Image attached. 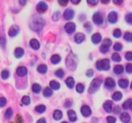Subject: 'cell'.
<instances>
[{"instance_id":"cell-1","label":"cell","mask_w":132,"mask_h":123,"mask_svg":"<svg viewBox=\"0 0 132 123\" xmlns=\"http://www.w3.org/2000/svg\"><path fill=\"white\" fill-rule=\"evenodd\" d=\"M30 28L36 32V33H39L41 31V29L43 28L44 26V20L43 18H41V16H33L30 20Z\"/></svg>"},{"instance_id":"cell-2","label":"cell","mask_w":132,"mask_h":123,"mask_svg":"<svg viewBox=\"0 0 132 123\" xmlns=\"http://www.w3.org/2000/svg\"><path fill=\"white\" fill-rule=\"evenodd\" d=\"M65 64H66V67L73 71L76 69V66H77V58L76 56L73 54V53H70L67 57H66V60H65Z\"/></svg>"},{"instance_id":"cell-3","label":"cell","mask_w":132,"mask_h":123,"mask_svg":"<svg viewBox=\"0 0 132 123\" xmlns=\"http://www.w3.org/2000/svg\"><path fill=\"white\" fill-rule=\"evenodd\" d=\"M96 68L98 70H109L110 63L108 59H101L96 62Z\"/></svg>"},{"instance_id":"cell-4","label":"cell","mask_w":132,"mask_h":123,"mask_svg":"<svg viewBox=\"0 0 132 123\" xmlns=\"http://www.w3.org/2000/svg\"><path fill=\"white\" fill-rule=\"evenodd\" d=\"M101 84H102V80L100 78H95L92 81V83H91V85L89 87V93H95L99 89Z\"/></svg>"},{"instance_id":"cell-5","label":"cell","mask_w":132,"mask_h":123,"mask_svg":"<svg viewBox=\"0 0 132 123\" xmlns=\"http://www.w3.org/2000/svg\"><path fill=\"white\" fill-rule=\"evenodd\" d=\"M111 45V40L109 38H105L103 41H102V44L100 47V52L102 54H106L108 51H109V48Z\"/></svg>"},{"instance_id":"cell-6","label":"cell","mask_w":132,"mask_h":123,"mask_svg":"<svg viewBox=\"0 0 132 123\" xmlns=\"http://www.w3.org/2000/svg\"><path fill=\"white\" fill-rule=\"evenodd\" d=\"M92 20H93V22H94V24H96V25H102L103 24V17H102V14L99 12V11H97V12H95L94 14H93V18H92Z\"/></svg>"},{"instance_id":"cell-7","label":"cell","mask_w":132,"mask_h":123,"mask_svg":"<svg viewBox=\"0 0 132 123\" xmlns=\"http://www.w3.org/2000/svg\"><path fill=\"white\" fill-rule=\"evenodd\" d=\"M36 10H37L39 13H43L44 11L47 10V4H46L44 1H39V2L36 4Z\"/></svg>"},{"instance_id":"cell-8","label":"cell","mask_w":132,"mask_h":123,"mask_svg":"<svg viewBox=\"0 0 132 123\" xmlns=\"http://www.w3.org/2000/svg\"><path fill=\"white\" fill-rule=\"evenodd\" d=\"M118 19H119V17L116 11H110L107 16V21L109 24H116L118 22Z\"/></svg>"},{"instance_id":"cell-9","label":"cell","mask_w":132,"mask_h":123,"mask_svg":"<svg viewBox=\"0 0 132 123\" xmlns=\"http://www.w3.org/2000/svg\"><path fill=\"white\" fill-rule=\"evenodd\" d=\"M63 17H64V19H65L66 21H70V20H72L73 17H74V10L71 9V8H67V9H65V11H64V13H63Z\"/></svg>"},{"instance_id":"cell-10","label":"cell","mask_w":132,"mask_h":123,"mask_svg":"<svg viewBox=\"0 0 132 123\" xmlns=\"http://www.w3.org/2000/svg\"><path fill=\"white\" fill-rule=\"evenodd\" d=\"M75 28H76V26H75V24L72 23V22H69V23L65 24V26H64V29H65V31H66L68 34H72V33L75 31Z\"/></svg>"},{"instance_id":"cell-11","label":"cell","mask_w":132,"mask_h":123,"mask_svg":"<svg viewBox=\"0 0 132 123\" xmlns=\"http://www.w3.org/2000/svg\"><path fill=\"white\" fill-rule=\"evenodd\" d=\"M19 32H20V27L16 26V25H12V26L8 29V35H9L10 37L16 36V35L19 34Z\"/></svg>"},{"instance_id":"cell-12","label":"cell","mask_w":132,"mask_h":123,"mask_svg":"<svg viewBox=\"0 0 132 123\" xmlns=\"http://www.w3.org/2000/svg\"><path fill=\"white\" fill-rule=\"evenodd\" d=\"M104 86L106 89H113L116 86V82L112 78H106L104 81Z\"/></svg>"},{"instance_id":"cell-13","label":"cell","mask_w":132,"mask_h":123,"mask_svg":"<svg viewBox=\"0 0 132 123\" xmlns=\"http://www.w3.org/2000/svg\"><path fill=\"white\" fill-rule=\"evenodd\" d=\"M80 113H81V115H82L84 117H89V116H91L92 111H91V109H90L89 105L84 104V105H81V107H80Z\"/></svg>"},{"instance_id":"cell-14","label":"cell","mask_w":132,"mask_h":123,"mask_svg":"<svg viewBox=\"0 0 132 123\" xmlns=\"http://www.w3.org/2000/svg\"><path fill=\"white\" fill-rule=\"evenodd\" d=\"M29 47H30L32 50L37 51V50L40 48V43H39V41H38L36 38H32V39L29 41Z\"/></svg>"},{"instance_id":"cell-15","label":"cell","mask_w":132,"mask_h":123,"mask_svg":"<svg viewBox=\"0 0 132 123\" xmlns=\"http://www.w3.org/2000/svg\"><path fill=\"white\" fill-rule=\"evenodd\" d=\"M91 40H92V42L94 44H98L99 42L102 41V36H101L100 33H94L92 35V37H91Z\"/></svg>"},{"instance_id":"cell-16","label":"cell","mask_w":132,"mask_h":123,"mask_svg":"<svg viewBox=\"0 0 132 123\" xmlns=\"http://www.w3.org/2000/svg\"><path fill=\"white\" fill-rule=\"evenodd\" d=\"M15 73H16L18 76H25V75H27L28 70H27V68L25 66H20V67L16 68Z\"/></svg>"},{"instance_id":"cell-17","label":"cell","mask_w":132,"mask_h":123,"mask_svg":"<svg viewBox=\"0 0 132 123\" xmlns=\"http://www.w3.org/2000/svg\"><path fill=\"white\" fill-rule=\"evenodd\" d=\"M85 39H86V35H85L84 33L78 32V33H76V34L74 35V41H75L76 43H81Z\"/></svg>"},{"instance_id":"cell-18","label":"cell","mask_w":132,"mask_h":123,"mask_svg":"<svg viewBox=\"0 0 132 123\" xmlns=\"http://www.w3.org/2000/svg\"><path fill=\"white\" fill-rule=\"evenodd\" d=\"M103 109L105 112L107 113H110L112 111V101L111 100H106L104 103H103Z\"/></svg>"},{"instance_id":"cell-19","label":"cell","mask_w":132,"mask_h":123,"mask_svg":"<svg viewBox=\"0 0 132 123\" xmlns=\"http://www.w3.org/2000/svg\"><path fill=\"white\" fill-rule=\"evenodd\" d=\"M67 115H68V118H69V121L70 122H75L76 121V113L74 112V111H72V110H69L68 112H67Z\"/></svg>"},{"instance_id":"cell-20","label":"cell","mask_w":132,"mask_h":123,"mask_svg":"<svg viewBox=\"0 0 132 123\" xmlns=\"http://www.w3.org/2000/svg\"><path fill=\"white\" fill-rule=\"evenodd\" d=\"M13 54H14V57H15V58L20 59V58H22V57L24 56V50H23L22 48H15Z\"/></svg>"},{"instance_id":"cell-21","label":"cell","mask_w":132,"mask_h":123,"mask_svg":"<svg viewBox=\"0 0 132 123\" xmlns=\"http://www.w3.org/2000/svg\"><path fill=\"white\" fill-rule=\"evenodd\" d=\"M62 117H63V113H62L60 110H56V111L54 112V114H53V118H54L55 121H59V120H61Z\"/></svg>"},{"instance_id":"cell-22","label":"cell","mask_w":132,"mask_h":123,"mask_svg":"<svg viewBox=\"0 0 132 123\" xmlns=\"http://www.w3.org/2000/svg\"><path fill=\"white\" fill-rule=\"evenodd\" d=\"M65 84H66V86H67L69 89L73 88V87H74V79H73L72 76H68V78L66 79V81H65Z\"/></svg>"},{"instance_id":"cell-23","label":"cell","mask_w":132,"mask_h":123,"mask_svg":"<svg viewBox=\"0 0 132 123\" xmlns=\"http://www.w3.org/2000/svg\"><path fill=\"white\" fill-rule=\"evenodd\" d=\"M51 62H52L53 64H58V63H60V62H61V56L58 55V54L53 55V56L51 57Z\"/></svg>"},{"instance_id":"cell-24","label":"cell","mask_w":132,"mask_h":123,"mask_svg":"<svg viewBox=\"0 0 132 123\" xmlns=\"http://www.w3.org/2000/svg\"><path fill=\"white\" fill-rule=\"evenodd\" d=\"M118 84H119V86H120L122 89H126V88L128 87V85H129V82H128V80H126V79H121V80H119Z\"/></svg>"},{"instance_id":"cell-25","label":"cell","mask_w":132,"mask_h":123,"mask_svg":"<svg viewBox=\"0 0 132 123\" xmlns=\"http://www.w3.org/2000/svg\"><path fill=\"white\" fill-rule=\"evenodd\" d=\"M120 118H121V121H122L123 123H128V122L130 121V119H131L128 113H122Z\"/></svg>"},{"instance_id":"cell-26","label":"cell","mask_w":132,"mask_h":123,"mask_svg":"<svg viewBox=\"0 0 132 123\" xmlns=\"http://www.w3.org/2000/svg\"><path fill=\"white\" fill-rule=\"evenodd\" d=\"M37 71L41 74H44L47 71V66L45 64H40V65L37 66Z\"/></svg>"},{"instance_id":"cell-27","label":"cell","mask_w":132,"mask_h":123,"mask_svg":"<svg viewBox=\"0 0 132 123\" xmlns=\"http://www.w3.org/2000/svg\"><path fill=\"white\" fill-rule=\"evenodd\" d=\"M31 88H32V91H33L34 93H36V94H38V93L41 92V86H40L39 84H37V83H34Z\"/></svg>"},{"instance_id":"cell-28","label":"cell","mask_w":132,"mask_h":123,"mask_svg":"<svg viewBox=\"0 0 132 123\" xmlns=\"http://www.w3.org/2000/svg\"><path fill=\"white\" fill-rule=\"evenodd\" d=\"M42 94H43L44 97H51V96L53 95V89H52L51 87H46V88L43 90Z\"/></svg>"},{"instance_id":"cell-29","label":"cell","mask_w":132,"mask_h":123,"mask_svg":"<svg viewBox=\"0 0 132 123\" xmlns=\"http://www.w3.org/2000/svg\"><path fill=\"white\" fill-rule=\"evenodd\" d=\"M122 97H123V94H122L120 91H116V92H113V94H112V96H111V98H112L113 100H116V101L121 100Z\"/></svg>"},{"instance_id":"cell-30","label":"cell","mask_w":132,"mask_h":123,"mask_svg":"<svg viewBox=\"0 0 132 123\" xmlns=\"http://www.w3.org/2000/svg\"><path fill=\"white\" fill-rule=\"evenodd\" d=\"M123 71H124L123 65H116L114 68H113V72H114L116 74H122Z\"/></svg>"},{"instance_id":"cell-31","label":"cell","mask_w":132,"mask_h":123,"mask_svg":"<svg viewBox=\"0 0 132 123\" xmlns=\"http://www.w3.org/2000/svg\"><path fill=\"white\" fill-rule=\"evenodd\" d=\"M50 87L53 90H59L60 89V83L59 82H56V81H51L50 82Z\"/></svg>"},{"instance_id":"cell-32","label":"cell","mask_w":132,"mask_h":123,"mask_svg":"<svg viewBox=\"0 0 132 123\" xmlns=\"http://www.w3.org/2000/svg\"><path fill=\"white\" fill-rule=\"evenodd\" d=\"M35 112L38 114H42L45 112V105L44 104H38L37 106H35Z\"/></svg>"},{"instance_id":"cell-33","label":"cell","mask_w":132,"mask_h":123,"mask_svg":"<svg viewBox=\"0 0 132 123\" xmlns=\"http://www.w3.org/2000/svg\"><path fill=\"white\" fill-rule=\"evenodd\" d=\"M0 76L2 80H7L9 78V70L8 69H3L0 73Z\"/></svg>"},{"instance_id":"cell-34","label":"cell","mask_w":132,"mask_h":123,"mask_svg":"<svg viewBox=\"0 0 132 123\" xmlns=\"http://www.w3.org/2000/svg\"><path fill=\"white\" fill-rule=\"evenodd\" d=\"M12 115H13L12 109H11V107H8V109L5 111V113H4V118H5V119H10V118L12 117Z\"/></svg>"},{"instance_id":"cell-35","label":"cell","mask_w":132,"mask_h":123,"mask_svg":"<svg viewBox=\"0 0 132 123\" xmlns=\"http://www.w3.org/2000/svg\"><path fill=\"white\" fill-rule=\"evenodd\" d=\"M64 70L63 69H61V68H59V69H57L56 71H55V75L58 78V79H62V78H64Z\"/></svg>"},{"instance_id":"cell-36","label":"cell","mask_w":132,"mask_h":123,"mask_svg":"<svg viewBox=\"0 0 132 123\" xmlns=\"http://www.w3.org/2000/svg\"><path fill=\"white\" fill-rule=\"evenodd\" d=\"M131 102H132V98H129V99H127L124 103H123V105H122V107L124 109V110H128V109H130V105H131Z\"/></svg>"},{"instance_id":"cell-37","label":"cell","mask_w":132,"mask_h":123,"mask_svg":"<svg viewBox=\"0 0 132 123\" xmlns=\"http://www.w3.org/2000/svg\"><path fill=\"white\" fill-rule=\"evenodd\" d=\"M75 89H76V92H77V93H82V92H84V90H85V85H84V84H81V83H79V84H77V85H76Z\"/></svg>"},{"instance_id":"cell-38","label":"cell","mask_w":132,"mask_h":123,"mask_svg":"<svg viewBox=\"0 0 132 123\" xmlns=\"http://www.w3.org/2000/svg\"><path fill=\"white\" fill-rule=\"evenodd\" d=\"M124 39L129 42H132V32H126L124 34Z\"/></svg>"},{"instance_id":"cell-39","label":"cell","mask_w":132,"mask_h":123,"mask_svg":"<svg viewBox=\"0 0 132 123\" xmlns=\"http://www.w3.org/2000/svg\"><path fill=\"white\" fill-rule=\"evenodd\" d=\"M111 60L114 61V62H120L121 61V56L118 54V53H113L111 55Z\"/></svg>"},{"instance_id":"cell-40","label":"cell","mask_w":132,"mask_h":123,"mask_svg":"<svg viewBox=\"0 0 132 123\" xmlns=\"http://www.w3.org/2000/svg\"><path fill=\"white\" fill-rule=\"evenodd\" d=\"M125 20H126V22H127L128 24L132 25V12H128V13L126 14V17H125Z\"/></svg>"},{"instance_id":"cell-41","label":"cell","mask_w":132,"mask_h":123,"mask_svg":"<svg viewBox=\"0 0 132 123\" xmlns=\"http://www.w3.org/2000/svg\"><path fill=\"white\" fill-rule=\"evenodd\" d=\"M112 35H113V37H116V38L121 37V35H122V31H121V29H114Z\"/></svg>"},{"instance_id":"cell-42","label":"cell","mask_w":132,"mask_h":123,"mask_svg":"<svg viewBox=\"0 0 132 123\" xmlns=\"http://www.w3.org/2000/svg\"><path fill=\"white\" fill-rule=\"evenodd\" d=\"M22 103L25 105H29L30 104V97L29 96H23L22 98Z\"/></svg>"},{"instance_id":"cell-43","label":"cell","mask_w":132,"mask_h":123,"mask_svg":"<svg viewBox=\"0 0 132 123\" xmlns=\"http://www.w3.org/2000/svg\"><path fill=\"white\" fill-rule=\"evenodd\" d=\"M5 43H6V40H5L4 36L2 35V33H0V45L2 49H5Z\"/></svg>"},{"instance_id":"cell-44","label":"cell","mask_w":132,"mask_h":123,"mask_svg":"<svg viewBox=\"0 0 132 123\" xmlns=\"http://www.w3.org/2000/svg\"><path fill=\"white\" fill-rule=\"evenodd\" d=\"M122 49H123V44H122V43L117 42V43L113 44V50H114V51L119 52V51H122Z\"/></svg>"},{"instance_id":"cell-45","label":"cell","mask_w":132,"mask_h":123,"mask_svg":"<svg viewBox=\"0 0 132 123\" xmlns=\"http://www.w3.org/2000/svg\"><path fill=\"white\" fill-rule=\"evenodd\" d=\"M125 70L127 73H132V64L131 63H127L125 66Z\"/></svg>"},{"instance_id":"cell-46","label":"cell","mask_w":132,"mask_h":123,"mask_svg":"<svg viewBox=\"0 0 132 123\" xmlns=\"http://www.w3.org/2000/svg\"><path fill=\"white\" fill-rule=\"evenodd\" d=\"M6 102H7V100H6L5 97H0V107L5 106L6 105Z\"/></svg>"},{"instance_id":"cell-47","label":"cell","mask_w":132,"mask_h":123,"mask_svg":"<svg viewBox=\"0 0 132 123\" xmlns=\"http://www.w3.org/2000/svg\"><path fill=\"white\" fill-rule=\"evenodd\" d=\"M106 121H107V123H116V118L113 116H108L106 118Z\"/></svg>"},{"instance_id":"cell-48","label":"cell","mask_w":132,"mask_h":123,"mask_svg":"<svg viewBox=\"0 0 132 123\" xmlns=\"http://www.w3.org/2000/svg\"><path fill=\"white\" fill-rule=\"evenodd\" d=\"M125 58L128 60V61H131L132 60V52H127L125 54Z\"/></svg>"},{"instance_id":"cell-49","label":"cell","mask_w":132,"mask_h":123,"mask_svg":"<svg viewBox=\"0 0 132 123\" xmlns=\"http://www.w3.org/2000/svg\"><path fill=\"white\" fill-rule=\"evenodd\" d=\"M59 16H60V12H59V11H56V12H54V14H53V17H52L53 21H58V19H59Z\"/></svg>"},{"instance_id":"cell-50","label":"cell","mask_w":132,"mask_h":123,"mask_svg":"<svg viewBox=\"0 0 132 123\" xmlns=\"http://www.w3.org/2000/svg\"><path fill=\"white\" fill-rule=\"evenodd\" d=\"M87 2H88V4H90L91 6H95V5H97L98 0H87Z\"/></svg>"},{"instance_id":"cell-51","label":"cell","mask_w":132,"mask_h":123,"mask_svg":"<svg viewBox=\"0 0 132 123\" xmlns=\"http://www.w3.org/2000/svg\"><path fill=\"white\" fill-rule=\"evenodd\" d=\"M68 1L69 0H58V3L61 5V6H66L68 4Z\"/></svg>"},{"instance_id":"cell-52","label":"cell","mask_w":132,"mask_h":123,"mask_svg":"<svg viewBox=\"0 0 132 123\" xmlns=\"http://www.w3.org/2000/svg\"><path fill=\"white\" fill-rule=\"evenodd\" d=\"M72 105V101L70 100V99H67L65 102H64V106L65 107H70Z\"/></svg>"},{"instance_id":"cell-53","label":"cell","mask_w":132,"mask_h":123,"mask_svg":"<svg viewBox=\"0 0 132 123\" xmlns=\"http://www.w3.org/2000/svg\"><path fill=\"white\" fill-rule=\"evenodd\" d=\"M85 28L87 29L88 32H91V30H92V26H91L90 23H86V24H85Z\"/></svg>"},{"instance_id":"cell-54","label":"cell","mask_w":132,"mask_h":123,"mask_svg":"<svg viewBox=\"0 0 132 123\" xmlns=\"http://www.w3.org/2000/svg\"><path fill=\"white\" fill-rule=\"evenodd\" d=\"M113 112H114L116 114H120V113H121V107H120V105H116V106L113 107Z\"/></svg>"},{"instance_id":"cell-55","label":"cell","mask_w":132,"mask_h":123,"mask_svg":"<svg viewBox=\"0 0 132 123\" xmlns=\"http://www.w3.org/2000/svg\"><path fill=\"white\" fill-rule=\"evenodd\" d=\"M93 74H94V71L92 69L87 70V76H93Z\"/></svg>"},{"instance_id":"cell-56","label":"cell","mask_w":132,"mask_h":123,"mask_svg":"<svg viewBox=\"0 0 132 123\" xmlns=\"http://www.w3.org/2000/svg\"><path fill=\"white\" fill-rule=\"evenodd\" d=\"M123 1H124V0H112V2H113L116 5H121V4L123 3Z\"/></svg>"},{"instance_id":"cell-57","label":"cell","mask_w":132,"mask_h":123,"mask_svg":"<svg viewBox=\"0 0 132 123\" xmlns=\"http://www.w3.org/2000/svg\"><path fill=\"white\" fill-rule=\"evenodd\" d=\"M19 3H20L21 5H25V4L27 3V0H19Z\"/></svg>"},{"instance_id":"cell-58","label":"cell","mask_w":132,"mask_h":123,"mask_svg":"<svg viewBox=\"0 0 132 123\" xmlns=\"http://www.w3.org/2000/svg\"><path fill=\"white\" fill-rule=\"evenodd\" d=\"M37 123H46V121H45L44 118H41V119H39V120L37 121Z\"/></svg>"},{"instance_id":"cell-59","label":"cell","mask_w":132,"mask_h":123,"mask_svg":"<svg viewBox=\"0 0 132 123\" xmlns=\"http://www.w3.org/2000/svg\"><path fill=\"white\" fill-rule=\"evenodd\" d=\"M71 1V3H73V4H78L81 0H70Z\"/></svg>"},{"instance_id":"cell-60","label":"cell","mask_w":132,"mask_h":123,"mask_svg":"<svg viewBox=\"0 0 132 123\" xmlns=\"http://www.w3.org/2000/svg\"><path fill=\"white\" fill-rule=\"evenodd\" d=\"M109 1L110 0H100V2L103 3V4H107V3H109Z\"/></svg>"},{"instance_id":"cell-61","label":"cell","mask_w":132,"mask_h":123,"mask_svg":"<svg viewBox=\"0 0 132 123\" xmlns=\"http://www.w3.org/2000/svg\"><path fill=\"white\" fill-rule=\"evenodd\" d=\"M130 110L132 111V102H131V105H130Z\"/></svg>"},{"instance_id":"cell-62","label":"cell","mask_w":132,"mask_h":123,"mask_svg":"<svg viewBox=\"0 0 132 123\" xmlns=\"http://www.w3.org/2000/svg\"><path fill=\"white\" fill-rule=\"evenodd\" d=\"M62 123H69V122H66V121H63Z\"/></svg>"},{"instance_id":"cell-63","label":"cell","mask_w":132,"mask_h":123,"mask_svg":"<svg viewBox=\"0 0 132 123\" xmlns=\"http://www.w3.org/2000/svg\"><path fill=\"white\" fill-rule=\"evenodd\" d=\"M130 87H131V89H132V82H131V85H130Z\"/></svg>"}]
</instances>
